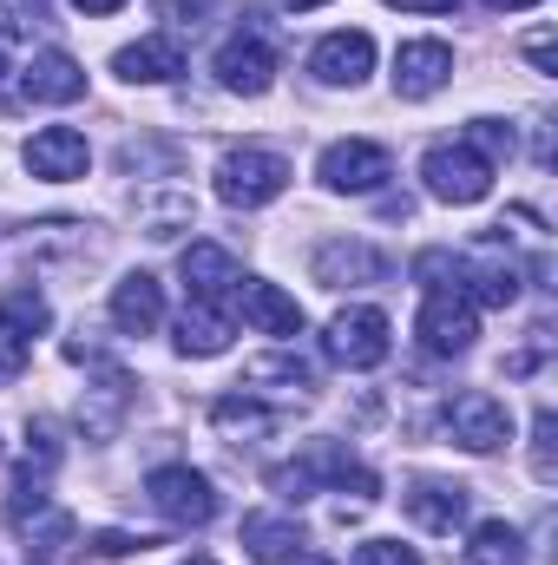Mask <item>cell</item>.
<instances>
[{"label":"cell","instance_id":"obj_21","mask_svg":"<svg viewBox=\"0 0 558 565\" xmlns=\"http://www.w3.org/2000/svg\"><path fill=\"white\" fill-rule=\"evenodd\" d=\"M408 513H415L427 533H453V526H466V487L420 480L415 493H408Z\"/></svg>","mask_w":558,"mask_h":565},{"label":"cell","instance_id":"obj_6","mask_svg":"<svg viewBox=\"0 0 558 565\" xmlns=\"http://www.w3.org/2000/svg\"><path fill=\"white\" fill-rule=\"evenodd\" d=\"M440 422H447V434H453L466 454H493V447L513 440V415H506V402L486 395V388H460V395L447 402Z\"/></svg>","mask_w":558,"mask_h":565},{"label":"cell","instance_id":"obj_1","mask_svg":"<svg viewBox=\"0 0 558 565\" xmlns=\"http://www.w3.org/2000/svg\"><path fill=\"white\" fill-rule=\"evenodd\" d=\"M315 480H329L335 493H355V500H375V493H382V480H375L348 447H335V440H315L296 467H277V473H270V487H277L282 500H309Z\"/></svg>","mask_w":558,"mask_h":565},{"label":"cell","instance_id":"obj_14","mask_svg":"<svg viewBox=\"0 0 558 565\" xmlns=\"http://www.w3.org/2000/svg\"><path fill=\"white\" fill-rule=\"evenodd\" d=\"M453 79V46L447 40H408L395 53V93L401 99H433Z\"/></svg>","mask_w":558,"mask_h":565},{"label":"cell","instance_id":"obj_3","mask_svg":"<svg viewBox=\"0 0 558 565\" xmlns=\"http://www.w3.org/2000/svg\"><path fill=\"white\" fill-rule=\"evenodd\" d=\"M282 191H289V164H282L277 151H257V145L224 151V164H217V198H224V204L264 211V204L282 198Z\"/></svg>","mask_w":558,"mask_h":565},{"label":"cell","instance_id":"obj_17","mask_svg":"<svg viewBox=\"0 0 558 565\" xmlns=\"http://www.w3.org/2000/svg\"><path fill=\"white\" fill-rule=\"evenodd\" d=\"M237 309H244V322H250V329H264V335H282V342H296V335H302V302H296V296H282L277 282L244 277Z\"/></svg>","mask_w":558,"mask_h":565},{"label":"cell","instance_id":"obj_10","mask_svg":"<svg viewBox=\"0 0 558 565\" xmlns=\"http://www.w3.org/2000/svg\"><path fill=\"white\" fill-rule=\"evenodd\" d=\"M20 99H33V106H73V99H86V66L73 53H60V46L26 53L20 60Z\"/></svg>","mask_w":558,"mask_h":565},{"label":"cell","instance_id":"obj_31","mask_svg":"<svg viewBox=\"0 0 558 565\" xmlns=\"http://www.w3.org/2000/svg\"><path fill=\"white\" fill-rule=\"evenodd\" d=\"M73 7H79V13H119L126 0H73Z\"/></svg>","mask_w":558,"mask_h":565},{"label":"cell","instance_id":"obj_26","mask_svg":"<svg viewBox=\"0 0 558 565\" xmlns=\"http://www.w3.org/2000/svg\"><path fill=\"white\" fill-rule=\"evenodd\" d=\"M533 473L552 487L558 467H552V408H539V422H533Z\"/></svg>","mask_w":558,"mask_h":565},{"label":"cell","instance_id":"obj_12","mask_svg":"<svg viewBox=\"0 0 558 565\" xmlns=\"http://www.w3.org/2000/svg\"><path fill=\"white\" fill-rule=\"evenodd\" d=\"M46 322H53V309H46V296H40V289H26V282H20V289H7V296H0V375H13V369H20V355L33 349V335H40Z\"/></svg>","mask_w":558,"mask_h":565},{"label":"cell","instance_id":"obj_20","mask_svg":"<svg viewBox=\"0 0 558 565\" xmlns=\"http://www.w3.org/2000/svg\"><path fill=\"white\" fill-rule=\"evenodd\" d=\"M230 335H237V316H230V309H204V302H191L184 322H178V355H224Z\"/></svg>","mask_w":558,"mask_h":565},{"label":"cell","instance_id":"obj_27","mask_svg":"<svg viewBox=\"0 0 558 565\" xmlns=\"http://www.w3.org/2000/svg\"><path fill=\"white\" fill-rule=\"evenodd\" d=\"M86 546H93L99 559H132V553H144V546H151V540H132V533H119V526H106V533H93Z\"/></svg>","mask_w":558,"mask_h":565},{"label":"cell","instance_id":"obj_9","mask_svg":"<svg viewBox=\"0 0 558 565\" xmlns=\"http://www.w3.org/2000/svg\"><path fill=\"white\" fill-rule=\"evenodd\" d=\"M388 316L382 309H368V302H355V309H342L335 322H329V355L342 362V369H382L388 362Z\"/></svg>","mask_w":558,"mask_h":565},{"label":"cell","instance_id":"obj_19","mask_svg":"<svg viewBox=\"0 0 558 565\" xmlns=\"http://www.w3.org/2000/svg\"><path fill=\"white\" fill-rule=\"evenodd\" d=\"M112 322L126 329V335H151L158 322H164V289H158V277H144V270H132V277L112 289Z\"/></svg>","mask_w":558,"mask_h":565},{"label":"cell","instance_id":"obj_22","mask_svg":"<svg viewBox=\"0 0 558 565\" xmlns=\"http://www.w3.org/2000/svg\"><path fill=\"white\" fill-rule=\"evenodd\" d=\"M244 546H250V559L257 565H289L296 559V546H302V533H296V520L250 513V520H244Z\"/></svg>","mask_w":558,"mask_h":565},{"label":"cell","instance_id":"obj_28","mask_svg":"<svg viewBox=\"0 0 558 565\" xmlns=\"http://www.w3.org/2000/svg\"><path fill=\"white\" fill-rule=\"evenodd\" d=\"M204 7H211V0H158V13H164L171 26H197V20H204Z\"/></svg>","mask_w":558,"mask_h":565},{"label":"cell","instance_id":"obj_24","mask_svg":"<svg viewBox=\"0 0 558 565\" xmlns=\"http://www.w3.org/2000/svg\"><path fill=\"white\" fill-rule=\"evenodd\" d=\"M211 422L224 427V434H270V427H277V415H270V408L244 388V395H224V402L211 408Z\"/></svg>","mask_w":558,"mask_h":565},{"label":"cell","instance_id":"obj_15","mask_svg":"<svg viewBox=\"0 0 558 565\" xmlns=\"http://www.w3.org/2000/svg\"><path fill=\"white\" fill-rule=\"evenodd\" d=\"M309 73H315L322 86H362V79L375 73V40H368V33H329V40H315Z\"/></svg>","mask_w":558,"mask_h":565},{"label":"cell","instance_id":"obj_29","mask_svg":"<svg viewBox=\"0 0 558 565\" xmlns=\"http://www.w3.org/2000/svg\"><path fill=\"white\" fill-rule=\"evenodd\" d=\"M526 53H533V66H539V73H558V53H552V33H533V40H526Z\"/></svg>","mask_w":558,"mask_h":565},{"label":"cell","instance_id":"obj_23","mask_svg":"<svg viewBox=\"0 0 558 565\" xmlns=\"http://www.w3.org/2000/svg\"><path fill=\"white\" fill-rule=\"evenodd\" d=\"M466 565H526V540H519V526H506V520H486V526H473Z\"/></svg>","mask_w":558,"mask_h":565},{"label":"cell","instance_id":"obj_5","mask_svg":"<svg viewBox=\"0 0 558 565\" xmlns=\"http://www.w3.org/2000/svg\"><path fill=\"white\" fill-rule=\"evenodd\" d=\"M415 335L427 355H466L473 335H480V316H473V302L460 289H427V302L415 316Z\"/></svg>","mask_w":558,"mask_h":565},{"label":"cell","instance_id":"obj_11","mask_svg":"<svg viewBox=\"0 0 558 565\" xmlns=\"http://www.w3.org/2000/svg\"><path fill=\"white\" fill-rule=\"evenodd\" d=\"M217 86L224 93H244V99H264L270 86H277V53L257 40V33H237V40H224L217 46Z\"/></svg>","mask_w":558,"mask_h":565},{"label":"cell","instance_id":"obj_34","mask_svg":"<svg viewBox=\"0 0 558 565\" xmlns=\"http://www.w3.org/2000/svg\"><path fill=\"white\" fill-rule=\"evenodd\" d=\"M191 565H217V559H191Z\"/></svg>","mask_w":558,"mask_h":565},{"label":"cell","instance_id":"obj_2","mask_svg":"<svg viewBox=\"0 0 558 565\" xmlns=\"http://www.w3.org/2000/svg\"><path fill=\"white\" fill-rule=\"evenodd\" d=\"M420 184H427V198H440V204H480V198L493 191V158H480L466 139L433 145V151L420 158Z\"/></svg>","mask_w":558,"mask_h":565},{"label":"cell","instance_id":"obj_25","mask_svg":"<svg viewBox=\"0 0 558 565\" xmlns=\"http://www.w3.org/2000/svg\"><path fill=\"white\" fill-rule=\"evenodd\" d=\"M355 565H420V553L401 546V540H362L355 546Z\"/></svg>","mask_w":558,"mask_h":565},{"label":"cell","instance_id":"obj_13","mask_svg":"<svg viewBox=\"0 0 558 565\" xmlns=\"http://www.w3.org/2000/svg\"><path fill=\"white\" fill-rule=\"evenodd\" d=\"M86 164H93V145L73 126H46V132L26 139V171L46 178V184H73V178H86Z\"/></svg>","mask_w":558,"mask_h":565},{"label":"cell","instance_id":"obj_18","mask_svg":"<svg viewBox=\"0 0 558 565\" xmlns=\"http://www.w3.org/2000/svg\"><path fill=\"white\" fill-rule=\"evenodd\" d=\"M388 257H375L368 244H322L315 250V282L322 289H348V282H382Z\"/></svg>","mask_w":558,"mask_h":565},{"label":"cell","instance_id":"obj_7","mask_svg":"<svg viewBox=\"0 0 558 565\" xmlns=\"http://www.w3.org/2000/svg\"><path fill=\"white\" fill-rule=\"evenodd\" d=\"M315 178L329 184V191H382L388 178H395V158H388V145L375 139H342L322 151V164H315Z\"/></svg>","mask_w":558,"mask_h":565},{"label":"cell","instance_id":"obj_16","mask_svg":"<svg viewBox=\"0 0 558 565\" xmlns=\"http://www.w3.org/2000/svg\"><path fill=\"white\" fill-rule=\"evenodd\" d=\"M112 73H119V79H132V86H171V79L184 73V46H178L171 33L132 40V46H119V53H112Z\"/></svg>","mask_w":558,"mask_h":565},{"label":"cell","instance_id":"obj_4","mask_svg":"<svg viewBox=\"0 0 558 565\" xmlns=\"http://www.w3.org/2000/svg\"><path fill=\"white\" fill-rule=\"evenodd\" d=\"M144 500L171 520V526H211L217 520V487L197 467H158L144 480Z\"/></svg>","mask_w":558,"mask_h":565},{"label":"cell","instance_id":"obj_8","mask_svg":"<svg viewBox=\"0 0 558 565\" xmlns=\"http://www.w3.org/2000/svg\"><path fill=\"white\" fill-rule=\"evenodd\" d=\"M178 277H184V289H191V302H204V309H230V316H237L244 270H237V257H230L224 244H191V250L178 257Z\"/></svg>","mask_w":558,"mask_h":565},{"label":"cell","instance_id":"obj_30","mask_svg":"<svg viewBox=\"0 0 558 565\" xmlns=\"http://www.w3.org/2000/svg\"><path fill=\"white\" fill-rule=\"evenodd\" d=\"M388 7H408V13H453L460 0H388Z\"/></svg>","mask_w":558,"mask_h":565},{"label":"cell","instance_id":"obj_32","mask_svg":"<svg viewBox=\"0 0 558 565\" xmlns=\"http://www.w3.org/2000/svg\"><path fill=\"white\" fill-rule=\"evenodd\" d=\"M493 13H519V7H539V0H486Z\"/></svg>","mask_w":558,"mask_h":565},{"label":"cell","instance_id":"obj_33","mask_svg":"<svg viewBox=\"0 0 558 565\" xmlns=\"http://www.w3.org/2000/svg\"><path fill=\"white\" fill-rule=\"evenodd\" d=\"M282 7H289V13H309V7H322V0H282Z\"/></svg>","mask_w":558,"mask_h":565},{"label":"cell","instance_id":"obj_35","mask_svg":"<svg viewBox=\"0 0 558 565\" xmlns=\"http://www.w3.org/2000/svg\"><path fill=\"white\" fill-rule=\"evenodd\" d=\"M309 565H329V559H309Z\"/></svg>","mask_w":558,"mask_h":565}]
</instances>
